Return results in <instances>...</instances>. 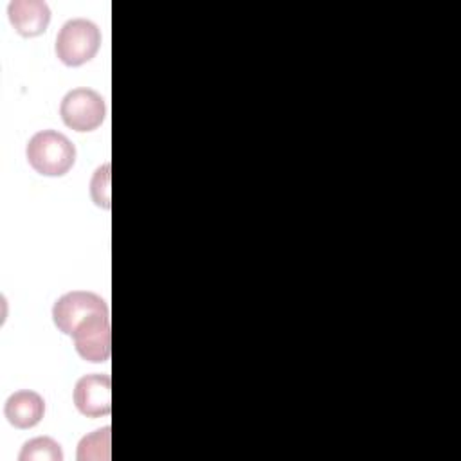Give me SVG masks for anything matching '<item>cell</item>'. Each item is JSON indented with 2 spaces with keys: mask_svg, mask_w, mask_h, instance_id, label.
I'll return each instance as SVG.
<instances>
[{
  "mask_svg": "<svg viewBox=\"0 0 461 461\" xmlns=\"http://www.w3.org/2000/svg\"><path fill=\"white\" fill-rule=\"evenodd\" d=\"M31 167L43 176H63L76 162V148L59 131L43 130L34 133L25 149Z\"/></svg>",
  "mask_w": 461,
  "mask_h": 461,
  "instance_id": "1",
  "label": "cell"
},
{
  "mask_svg": "<svg viewBox=\"0 0 461 461\" xmlns=\"http://www.w3.org/2000/svg\"><path fill=\"white\" fill-rule=\"evenodd\" d=\"M101 47L97 25L86 18L68 20L56 36V56L68 67L90 61Z\"/></svg>",
  "mask_w": 461,
  "mask_h": 461,
  "instance_id": "2",
  "label": "cell"
},
{
  "mask_svg": "<svg viewBox=\"0 0 461 461\" xmlns=\"http://www.w3.org/2000/svg\"><path fill=\"white\" fill-rule=\"evenodd\" d=\"M59 115L70 130L92 131L104 121V99L92 88H74L61 99Z\"/></svg>",
  "mask_w": 461,
  "mask_h": 461,
  "instance_id": "3",
  "label": "cell"
},
{
  "mask_svg": "<svg viewBox=\"0 0 461 461\" xmlns=\"http://www.w3.org/2000/svg\"><path fill=\"white\" fill-rule=\"evenodd\" d=\"M95 313H110L108 304L101 295L86 290L68 292L52 306V321L56 328L68 337L81 322Z\"/></svg>",
  "mask_w": 461,
  "mask_h": 461,
  "instance_id": "4",
  "label": "cell"
},
{
  "mask_svg": "<svg viewBox=\"0 0 461 461\" xmlns=\"http://www.w3.org/2000/svg\"><path fill=\"white\" fill-rule=\"evenodd\" d=\"M77 355L88 362H106L112 351L110 313H95L70 335Z\"/></svg>",
  "mask_w": 461,
  "mask_h": 461,
  "instance_id": "5",
  "label": "cell"
},
{
  "mask_svg": "<svg viewBox=\"0 0 461 461\" xmlns=\"http://www.w3.org/2000/svg\"><path fill=\"white\" fill-rule=\"evenodd\" d=\"M74 405L88 418L106 416L112 409V382L104 373L85 375L76 382Z\"/></svg>",
  "mask_w": 461,
  "mask_h": 461,
  "instance_id": "6",
  "label": "cell"
},
{
  "mask_svg": "<svg viewBox=\"0 0 461 461\" xmlns=\"http://www.w3.org/2000/svg\"><path fill=\"white\" fill-rule=\"evenodd\" d=\"M7 16L14 31L25 38L40 36L50 22V9L41 0H13Z\"/></svg>",
  "mask_w": 461,
  "mask_h": 461,
  "instance_id": "7",
  "label": "cell"
},
{
  "mask_svg": "<svg viewBox=\"0 0 461 461\" xmlns=\"http://www.w3.org/2000/svg\"><path fill=\"white\" fill-rule=\"evenodd\" d=\"M4 412L13 427L31 429L41 421L45 414V402L38 393L22 389L7 398Z\"/></svg>",
  "mask_w": 461,
  "mask_h": 461,
  "instance_id": "8",
  "label": "cell"
},
{
  "mask_svg": "<svg viewBox=\"0 0 461 461\" xmlns=\"http://www.w3.org/2000/svg\"><path fill=\"white\" fill-rule=\"evenodd\" d=\"M110 457V427H103L94 430L92 434L85 436L77 448V459L79 461H99Z\"/></svg>",
  "mask_w": 461,
  "mask_h": 461,
  "instance_id": "9",
  "label": "cell"
},
{
  "mask_svg": "<svg viewBox=\"0 0 461 461\" xmlns=\"http://www.w3.org/2000/svg\"><path fill=\"white\" fill-rule=\"evenodd\" d=\"M63 452L58 441L41 436L27 441L20 452V461H61Z\"/></svg>",
  "mask_w": 461,
  "mask_h": 461,
  "instance_id": "10",
  "label": "cell"
},
{
  "mask_svg": "<svg viewBox=\"0 0 461 461\" xmlns=\"http://www.w3.org/2000/svg\"><path fill=\"white\" fill-rule=\"evenodd\" d=\"M110 164L99 167L92 178V196L99 207L110 209Z\"/></svg>",
  "mask_w": 461,
  "mask_h": 461,
  "instance_id": "11",
  "label": "cell"
}]
</instances>
